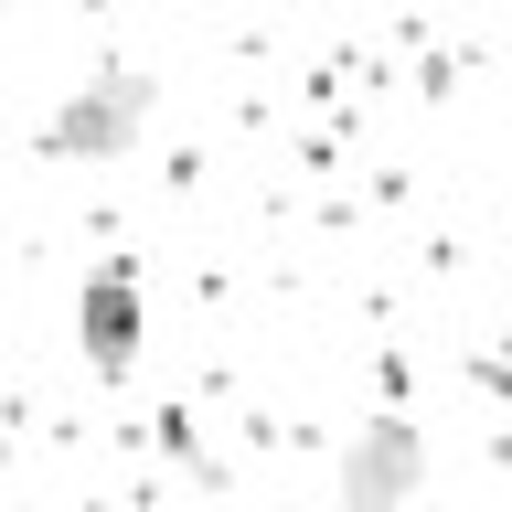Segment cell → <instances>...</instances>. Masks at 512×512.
Instances as JSON below:
<instances>
[{"mask_svg": "<svg viewBox=\"0 0 512 512\" xmlns=\"http://www.w3.org/2000/svg\"><path fill=\"white\" fill-rule=\"evenodd\" d=\"M150 75L139 64H118V75H96V86H75L43 118V150L54 160H118V150H139V128H150Z\"/></svg>", "mask_w": 512, "mask_h": 512, "instance_id": "obj_1", "label": "cell"}, {"mask_svg": "<svg viewBox=\"0 0 512 512\" xmlns=\"http://www.w3.org/2000/svg\"><path fill=\"white\" fill-rule=\"evenodd\" d=\"M75 342H86L96 374H128V363H139V278H128V256H107V267L75 288Z\"/></svg>", "mask_w": 512, "mask_h": 512, "instance_id": "obj_3", "label": "cell"}, {"mask_svg": "<svg viewBox=\"0 0 512 512\" xmlns=\"http://www.w3.org/2000/svg\"><path fill=\"white\" fill-rule=\"evenodd\" d=\"M416 480H427V427H406V416H374V427L342 448V502H352V512L406 502Z\"/></svg>", "mask_w": 512, "mask_h": 512, "instance_id": "obj_2", "label": "cell"}]
</instances>
